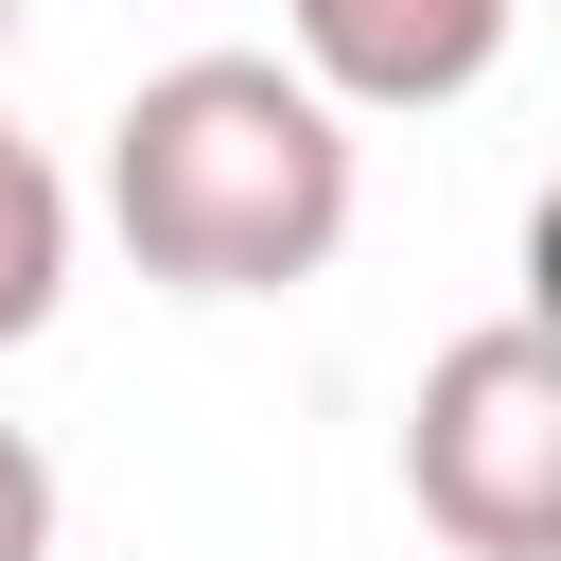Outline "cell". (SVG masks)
Listing matches in <instances>:
<instances>
[{"instance_id":"obj_1","label":"cell","mask_w":561,"mask_h":561,"mask_svg":"<svg viewBox=\"0 0 561 561\" xmlns=\"http://www.w3.org/2000/svg\"><path fill=\"white\" fill-rule=\"evenodd\" d=\"M105 228L175 298H280L351 245V105L280 53H175L105 123Z\"/></svg>"},{"instance_id":"obj_2","label":"cell","mask_w":561,"mask_h":561,"mask_svg":"<svg viewBox=\"0 0 561 561\" xmlns=\"http://www.w3.org/2000/svg\"><path fill=\"white\" fill-rule=\"evenodd\" d=\"M403 491L456 561H561V351H543V316H473L421 368Z\"/></svg>"},{"instance_id":"obj_3","label":"cell","mask_w":561,"mask_h":561,"mask_svg":"<svg viewBox=\"0 0 561 561\" xmlns=\"http://www.w3.org/2000/svg\"><path fill=\"white\" fill-rule=\"evenodd\" d=\"M508 18L526 0H280V70L351 123H403V105H473Z\"/></svg>"},{"instance_id":"obj_4","label":"cell","mask_w":561,"mask_h":561,"mask_svg":"<svg viewBox=\"0 0 561 561\" xmlns=\"http://www.w3.org/2000/svg\"><path fill=\"white\" fill-rule=\"evenodd\" d=\"M53 298H70V175H53V158L18 140V105H0V351H35Z\"/></svg>"},{"instance_id":"obj_5","label":"cell","mask_w":561,"mask_h":561,"mask_svg":"<svg viewBox=\"0 0 561 561\" xmlns=\"http://www.w3.org/2000/svg\"><path fill=\"white\" fill-rule=\"evenodd\" d=\"M0 561H53V456L0 421Z\"/></svg>"},{"instance_id":"obj_6","label":"cell","mask_w":561,"mask_h":561,"mask_svg":"<svg viewBox=\"0 0 561 561\" xmlns=\"http://www.w3.org/2000/svg\"><path fill=\"white\" fill-rule=\"evenodd\" d=\"M0 53H18V0H0Z\"/></svg>"}]
</instances>
